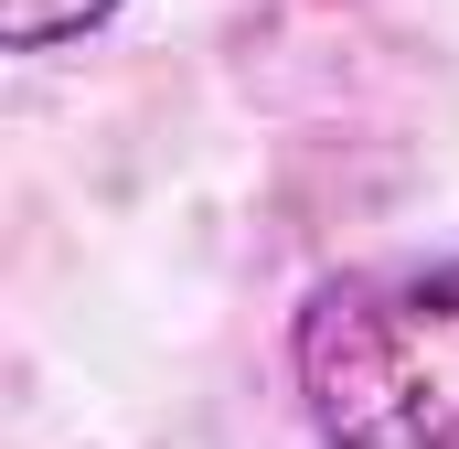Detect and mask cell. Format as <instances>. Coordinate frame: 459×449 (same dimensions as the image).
Instances as JSON below:
<instances>
[{
	"label": "cell",
	"mask_w": 459,
	"mask_h": 449,
	"mask_svg": "<svg viewBox=\"0 0 459 449\" xmlns=\"http://www.w3.org/2000/svg\"><path fill=\"white\" fill-rule=\"evenodd\" d=\"M117 0H0V43L11 54H54V43H86Z\"/></svg>",
	"instance_id": "2"
},
{
	"label": "cell",
	"mask_w": 459,
	"mask_h": 449,
	"mask_svg": "<svg viewBox=\"0 0 459 449\" xmlns=\"http://www.w3.org/2000/svg\"><path fill=\"white\" fill-rule=\"evenodd\" d=\"M289 385L321 449H459V246L332 268L289 321Z\"/></svg>",
	"instance_id": "1"
}]
</instances>
